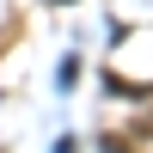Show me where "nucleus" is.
<instances>
[{
	"mask_svg": "<svg viewBox=\"0 0 153 153\" xmlns=\"http://www.w3.org/2000/svg\"><path fill=\"white\" fill-rule=\"evenodd\" d=\"M49 6H74V0H49Z\"/></svg>",
	"mask_w": 153,
	"mask_h": 153,
	"instance_id": "obj_1",
	"label": "nucleus"
}]
</instances>
